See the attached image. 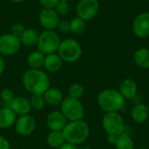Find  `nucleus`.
Masks as SVG:
<instances>
[{"instance_id": "obj_1", "label": "nucleus", "mask_w": 149, "mask_h": 149, "mask_svg": "<svg viewBox=\"0 0 149 149\" xmlns=\"http://www.w3.org/2000/svg\"><path fill=\"white\" fill-rule=\"evenodd\" d=\"M23 85L32 95L44 94L50 88L49 76L40 69H29L23 75Z\"/></svg>"}, {"instance_id": "obj_2", "label": "nucleus", "mask_w": 149, "mask_h": 149, "mask_svg": "<svg viewBox=\"0 0 149 149\" xmlns=\"http://www.w3.org/2000/svg\"><path fill=\"white\" fill-rule=\"evenodd\" d=\"M98 103L102 110L107 113H116L123 108L125 98L114 89H106L100 93Z\"/></svg>"}, {"instance_id": "obj_3", "label": "nucleus", "mask_w": 149, "mask_h": 149, "mask_svg": "<svg viewBox=\"0 0 149 149\" xmlns=\"http://www.w3.org/2000/svg\"><path fill=\"white\" fill-rule=\"evenodd\" d=\"M65 141L74 145L83 143L89 135V127L82 120L70 121L62 130Z\"/></svg>"}, {"instance_id": "obj_4", "label": "nucleus", "mask_w": 149, "mask_h": 149, "mask_svg": "<svg viewBox=\"0 0 149 149\" xmlns=\"http://www.w3.org/2000/svg\"><path fill=\"white\" fill-rule=\"evenodd\" d=\"M58 54L63 61L74 63L80 58L82 48L77 40L73 38H65L61 40L58 49Z\"/></svg>"}, {"instance_id": "obj_5", "label": "nucleus", "mask_w": 149, "mask_h": 149, "mask_svg": "<svg viewBox=\"0 0 149 149\" xmlns=\"http://www.w3.org/2000/svg\"><path fill=\"white\" fill-rule=\"evenodd\" d=\"M60 42V37L54 30H45L39 33L37 43L38 50L45 55L55 53L58 52Z\"/></svg>"}, {"instance_id": "obj_6", "label": "nucleus", "mask_w": 149, "mask_h": 149, "mask_svg": "<svg viewBox=\"0 0 149 149\" xmlns=\"http://www.w3.org/2000/svg\"><path fill=\"white\" fill-rule=\"evenodd\" d=\"M61 113L70 121L81 120L84 116V107L80 101L72 98H65L62 101Z\"/></svg>"}, {"instance_id": "obj_7", "label": "nucleus", "mask_w": 149, "mask_h": 149, "mask_svg": "<svg viewBox=\"0 0 149 149\" xmlns=\"http://www.w3.org/2000/svg\"><path fill=\"white\" fill-rule=\"evenodd\" d=\"M103 127L111 135H120L125 130V124L122 117L117 113H107L103 118Z\"/></svg>"}, {"instance_id": "obj_8", "label": "nucleus", "mask_w": 149, "mask_h": 149, "mask_svg": "<svg viewBox=\"0 0 149 149\" xmlns=\"http://www.w3.org/2000/svg\"><path fill=\"white\" fill-rule=\"evenodd\" d=\"M100 10L98 0H79L76 6L77 17L85 21L92 20L96 17Z\"/></svg>"}, {"instance_id": "obj_9", "label": "nucleus", "mask_w": 149, "mask_h": 149, "mask_svg": "<svg viewBox=\"0 0 149 149\" xmlns=\"http://www.w3.org/2000/svg\"><path fill=\"white\" fill-rule=\"evenodd\" d=\"M21 47V42L18 37L9 34L0 36V54L13 55L17 53Z\"/></svg>"}, {"instance_id": "obj_10", "label": "nucleus", "mask_w": 149, "mask_h": 149, "mask_svg": "<svg viewBox=\"0 0 149 149\" xmlns=\"http://www.w3.org/2000/svg\"><path fill=\"white\" fill-rule=\"evenodd\" d=\"M40 24L45 30H54L60 21L59 16L54 9H42L38 15Z\"/></svg>"}, {"instance_id": "obj_11", "label": "nucleus", "mask_w": 149, "mask_h": 149, "mask_svg": "<svg viewBox=\"0 0 149 149\" xmlns=\"http://www.w3.org/2000/svg\"><path fill=\"white\" fill-rule=\"evenodd\" d=\"M36 128V122L32 116L29 114L19 116L15 122L16 132L22 136L31 135Z\"/></svg>"}, {"instance_id": "obj_12", "label": "nucleus", "mask_w": 149, "mask_h": 149, "mask_svg": "<svg viewBox=\"0 0 149 149\" xmlns=\"http://www.w3.org/2000/svg\"><path fill=\"white\" fill-rule=\"evenodd\" d=\"M133 31L138 38L149 36V12H141L136 16L133 23Z\"/></svg>"}, {"instance_id": "obj_13", "label": "nucleus", "mask_w": 149, "mask_h": 149, "mask_svg": "<svg viewBox=\"0 0 149 149\" xmlns=\"http://www.w3.org/2000/svg\"><path fill=\"white\" fill-rule=\"evenodd\" d=\"M66 120L61 111H54L47 116L46 124L51 131H62L67 124Z\"/></svg>"}, {"instance_id": "obj_14", "label": "nucleus", "mask_w": 149, "mask_h": 149, "mask_svg": "<svg viewBox=\"0 0 149 149\" xmlns=\"http://www.w3.org/2000/svg\"><path fill=\"white\" fill-rule=\"evenodd\" d=\"M11 110L18 115L28 114L31 109L30 100L25 97H15L10 103Z\"/></svg>"}, {"instance_id": "obj_15", "label": "nucleus", "mask_w": 149, "mask_h": 149, "mask_svg": "<svg viewBox=\"0 0 149 149\" xmlns=\"http://www.w3.org/2000/svg\"><path fill=\"white\" fill-rule=\"evenodd\" d=\"M16 113L10 107H3L0 109V128L7 129L15 125L17 120Z\"/></svg>"}, {"instance_id": "obj_16", "label": "nucleus", "mask_w": 149, "mask_h": 149, "mask_svg": "<svg viewBox=\"0 0 149 149\" xmlns=\"http://www.w3.org/2000/svg\"><path fill=\"white\" fill-rule=\"evenodd\" d=\"M63 65V60L58 56V54L52 53L45 55L44 66L49 72H58Z\"/></svg>"}, {"instance_id": "obj_17", "label": "nucleus", "mask_w": 149, "mask_h": 149, "mask_svg": "<svg viewBox=\"0 0 149 149\" xmlns=\"http://www.w3.org/2000/svg\"><path fill=\"white\" fill-rule=\"evenodd\" d=\"M45 103L50 106H58L64 100L62 92L58 88H49L44 94Z\"/></svg>"}, {"instance_id": "obj_18", "label": "nucleus", "mask_w": 149, "mask_h": 149, "mask_svg": "<svg viewBox=\"0 0 149 149\" xmlns=\"http://www.w3.org/2000/svg\"><path fill=\"white\" fill-rule=\"evenodd\" d=\"M137 92V85L131 79H124L120 86V93L126 99H132Z\"/></svg>"}, {"instance_id": "obj_19", "label": "nucleus", "mask_w": 149, "mask_h": 149, "mask_svg": "<svg viewBox=\"0 0 149 149\" xmlns=\"http://www.w3.org/2000/svg\"><path fill=\"white\" fill-rule=\"evenodd\" d=\"M132 118L136 123H143L149 117L148 107L144 104H138L132 110Z\"/></svg>"}, {"instance_id": "obj_20", "label": "nucleus", "mask_w": 149, "mask_h": 149, "mask_svg": "<svg viewBox=\"0 0 149 149\" xmlns=\"http://www.w3.org/2000/svg\"><path fill=\"white\" fill-rule=\"evenodd\" d=\"M38 37H39V33L36 30L29 28L24 31V32L19 37V39H20L21 44H23L24 45L33 46L37 45Z\"/></svg>"}, {"instance_id": "obj_21", "label": "nucleus", "mask_w": 149, "mask_h": 149, "mask_svg": "<svg viewBox=\"0 0 149 149\" xmlns=\"http://www.w3.org/2000/svg\"><path fill=\"white\" fill-rule=\"evenodd\" d=\"M46 142L52 148H59L66 141L62 131H51L46 137Z\"/></svg>"}, {"instance_id": "obj_22", "label": "nucleus", "mask_w": 149, "mask_h": 149, "mask_svg": "<svg viewBox=\"0 0 149 149\" xmlns=\"http://www.w3.org/2000/svg\"><path fill=\"white\" fill-rule=\"evenodd\" d=\"M45 57V55L38 50L30 53L27 58V63L31 69H40L44 66Z\"/></svg>"}, {"instance_id": "obj_23", "label": "nucleus", "mask_w": 149, "mask_h": 149, "mask_svg": "<svg viewBox=\"0 0 149 149\" xmlns=\"http://www.w3.org/2000/svg\"><path fill=\"white\" fill-rule=\"evenodd\" d=\"M134 61L141 68H149V50L147 48H140L134 53Z\"/></svg>"}, {"instance_id": "obj_24", "label": "nucleus", "mask_w": 149, "mask_h": 149, "mask_svg": "<svg viewBox=\"0 0 149 149\" xmlns=\"http://www.w3.org/2000/svg\"><path fill=\"white\" fill-rule=\"evenodd\" d=\"M86 21L83 20L82 18L76 17L74 18H72L70 21V24H71V31L76 35H79L82 34L86 28Z\"/></svg>"}, {"instance_id": "obj_25", "label": "nucleus", "mask_w": 149, "mask_h": 149, "mask_svg": "<svg viewBox=\"0 0 149 149\" xmlns=\"http://www.w3.org/2000/svg\"><path fill=\"white\" fill-rule=\"evenodd\" d=\"M114 144L117 149H134V142L127 134L118 135Z\"/></svg>"}, {"instance_id": "obj_26", "label": "nucleus", "mask_w": 149, "mask_h": 149, "mask_svg": "<svg viewBox=\"0 0 149 149\" xmlns=\"http://www.w3.org/2000/svg\"><path fill=\"white\" fill-rule=\"evenodd\" d=\"M30 102H31V108H33L34 110H37V111L42 110L45 107V105L46 104L45 98H44V95H42V94L32 95Z\"/></svg>"}, {"instance_id": "obj_27", "label": "nucleus", "mask_w": 149, "mask_h": 149, "mask_svg": "<svg viewBox=\"0 0 149 149\" xmlns=\"http://www.w3.org/2000/svg\"><path fill=\"white\" fill-rule=\"evenodd\" d=\"M68 94L70 98L79 100L84 94V88L80 84H73L69 87Z\"/></svg>"}, {"instance_id": "obj_28", "label": "nucleus", "mask_w": 149, "mask_h": 149, "mask_svg": "<svg viewBox=\"0 0 149 149\" xmlns=\"http://www.w3.org/2000/svg\"><path fill=\"white\" fill-rule=\"evenodd\" d=\"M54 10H55V11L58 13V15L59 17L60 16H65V15L68 14V12L70 10V6L68 4V2L59 0L58 4L54 8Z\"/></svg>"}, {"instance_id": "obj_29", "label": "nucleus", "mask_w": 149, "mask_h": 149, "mask_svg": "<svg viewBox=\"0 0 149 149\" xmlns=\"http://www.w3.org/2000/svg\"><path fill=\"white\" fill-rule=\"evenodd\" d=\"M24 30H25V28H24L23 24H21V23H15L10 27V33L12 35L19 38L21 36V34L24 32Z\"/></svg>"}, {"instance_id": "obj_30", "label": "nucleus", "mask_w": 149, "mask_h": 149, "mask_svg": "<svg viewBox=\"0 0 149 149\" xmlns=\"http://www.w3.org/2000/svg\"><path fill=\"white\" fill-rule=\"evenodd\" d=\"M58 30L62 32V33H67L69 31H71V24H70V21L66 20V19H62L59 21L58 24Z\"/></svg>"}, {"instance_id": "obj_31", "label": "nucleus", "mask_w": 149, "mask_h": 149, "mask_svg": "<svg viewBox=\"0 0 149 149\" xmlns=\"http://www.w3.org/2000/svg\"><path fill=\"white\" fill-rule=\"evenodd\" d=\"M0 96L2 98V100L5 102H9L10 103V101L14 99V95H13V92L10 89L5 88L3 90H2Z\"/></svg>"}, {"instance_id": "obj_32", "label": "nucleus", "mask_w": 149, "mask_h": 149, "mask_svg": "<svg viewBox=\"0 0 149 149\" xmlns=\"http://www.w3.org/2000/svg\"><path fill=\"white\" fill-rule=\"evenodd\" d=\"M59 0H39L43 9H54Z\"/></svg>"}, {"instance_id": "obj_33", "label": "nucleus", "mask_w": 149, "mask_h": 149, "mask_svg": "<svg viewBox=\"0 0 149 149\" xmlns=\"http://www.w3.org/2000/svg\"><path fill=\"white\" fill-rule=\"evenodd\" d=\"M0 149H10V143L8 140L0 135Z\"/></svg>"}, {"instance_id": "obj_34", "label": "nucleus", "mask_w": 149, "mask_h": 149, "mask_svg": "<svg viewBox=\"0 0 149 149\" xmlns=\"http://www.w3.org/2000/svg\"><path fill=\"white\" fill-rule=\"evenodd\" d=\"M58 149H78V148H77V145H74L72 143H70V142L66 141Z\"/></svg>"}, {"instance_id": "obj_35", "label": "nucleus", "mask_w": 149, "mask_h": 149, "mask_svg": "<svg viewBox=\"0 0 149 149\" xmlns=\"http://www.w3.org/2000/svg\"><path fill=\"white\" fill-rule=\"evenodd\" d=\"M5 68V62L3 60V58H2V56L0 55V75L3 72Z\"/></svg>"}, {"instance_id": "obj_36", "label": "nucleus", "mask_w": 149, "mask_h": 149, "mask_svg": "<svg viewBox=\"0 0 149 149\" xmlns=\"http://www.w3.org/2000/svg\"><path fill=\"white\" fill-rule=\"evenodd\" d=\"M116 138H117L116 135H111V134H109L107 140H108V141H109L110 143L114 144V143H115V141H116Z\"/></svg>"}, {"instance_id": "obj_37", "label": "nucleus", "mask_w": 149, "mask_h": 149, "mask_svg": "<svg viewBox=\"0 0 149 149\" xmlns=\"http://www.w3.org/2000/svg\"><path fill=\"white\" fill-rule=\"evenodd\" d=\"M11 2H13V3H21V2H23L24 0H10Z\"/></svg>"}, {"instance_id": "obj_38", "label": "nucleus", "mask_w": 149, "mask_h": 149, "mask_svg": "<svg viewBox=\"0 0 149 149\" xmlns=\"http://www.w3.org/2000/svg\"><path fill=\"white\" fill-rule=\"evenodd\" d=\"M62 1H66V2H69V1H71V0H62Z\"/></svg>"}, {"instance_id": "obj_39", "label": "nucleus", "mask_w": 149, "mask_h": 149, "mask_svg": "<svg viewBox=\"0 0 149 149\" xmlns=\"http://www.w3.org/2000/svg\"><path fill=\"white\" fill-rule=\"evenodd\" d=\"M139 149H146V148H139Z\"/></svg>"}, {"instance_id": "obj_40", "label": "nucleus", "mask_w": 149, "mask_h": 149, "mask_svg": "<svg viewBox=\"0 0 149 149\" xmlns=\"http://www.w3.org/2000/svg\"><path fill=\"white\" fill-rule=\"evenodd\" d=\"M148 110H149V105H148Z\"/></svg>"}]
</instances>
